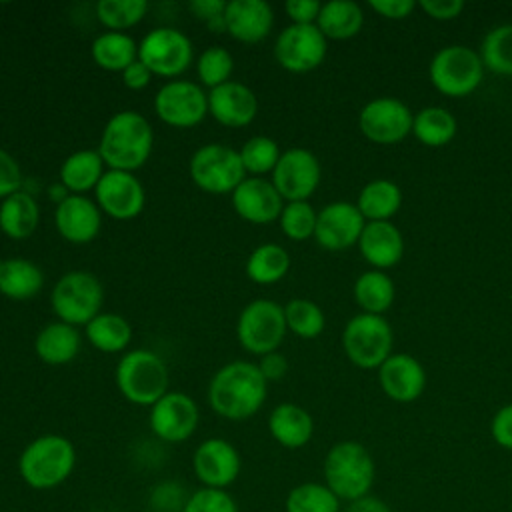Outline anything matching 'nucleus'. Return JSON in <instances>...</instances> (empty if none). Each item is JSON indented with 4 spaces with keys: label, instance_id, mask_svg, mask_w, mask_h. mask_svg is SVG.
<instances>
[{
    "label": "nucleus",
    "instance_id": "nucleus-1",
    "mask_svg": "<svg viewBox=\"0 0 512 512\" xmlns=\"http://www.w3.org/2000/svg\"><path fill=\"white\" fill-rule=\"evenodd\" d=\"M268 394L266 378L258 364L234 360L216 370L208 384L210 408L226 420H248L264 404Z\"/></svg>",
    "mask_w": 512,
    "mask_h": 512
},
{
    "label": "nucleus",
    "instance_id": "nucleus-2",
    "mask_svg": "<svg viewBox=\"0 0 512 512\" xmlns=\"http://www.w3.org/2000/svg\"><path fill=\"white\" fill-rule=\"evenodd\" d=\"M154 132L150 122L134 112H116L104 126L98 154L110 170L134 172L146 164L152 154Z\"/></svg>",
    "mask_w": 512,
    "mask_h": 512
},
{
    "label": "nucleus",
    "instance_id": "nucleus-3",
    "mask_svg": "<svg viewBox=\"0 0 512 512\" xmlns=\"http://www.w3.org/2000/svg\"><path fill=\"white\" fill-rule=\"evenodd\" d=\"M76 468V448L60 434H42L28 442L18 456V474L32 490H54Z\"/></svg>",
    "mask_w": 512,
    "mask_h": 512
},
{
    "label": "nucleus",
    "instance_id": "nucleus-4",
    "mask_svg": "<svg viewBox=\"0 0 512 512\" xmlns=\"http://www.w3.org/2000/svg\"><path fill=\"white\" fill-rule=\"evenodd\" d=\"M324 484L340 498L352 502L370 494L376 466L368 448L356 440H340L324 456Z\"/></svg>",
    "mask_w": 512,
    "mask_h": 512
},
{
    "label": "nucleus",
    "instance_id": "nucleus-5",
    "mask_svg": "<svg viewBox=\"0 0 512 512\" xmlns=\"http://www.w3.org/2000/svg\"><path fill=\"white\" fill-rule=\"evenodd\" d=\"M116 386L136 406H154L168 392V368L164 360L146 348L126 352L116 364Z\"/></svg>",
    "mask_w": 512,
    "mask_h": 512
},
{
    "label": "nucleus",
    "instance_id": "nucleus-6",
    "mask_svg": "<svg viewBox=\"0 0 512 512\" xmlns=\"http://www.w3.org/2000/svg\"><path fill=\"white\" fill-rule=\"evenodd\" d=\"M104 288L100 280L86 270H72L58 278L50 292L52 312L60 322L80 326L100 314Z\"/></svg>",
    "mask_w": 512,
    "mask_h": 512
},
{
    "label": "nucleus",
    "instance_id": "nucleus-7",
    "mask_svg": "<svg viewBox=\"0 0 512 512\" xmlns=\"http://www.w3.org/2000/svg\"><path fill=\"white\" fill-rule=\"evenodd\" d=\"M432 86L446 96L462 98L472 94L484 76V64L480 52L462 44H450L440 48L428 66Z\"/></svg>",
    "mask_w": 512,
    "mask_h": 512
},
{
    "label": "nucleus",
    "instance_id": "nucleus-8",
    "mask_svg": "<svg viewBox=\"0 0 512 512\" xmlns=\"http://www.w3.org/2000/svg\"><path fill=\"white\" fill-rule=\"evenodd\" d=\"M284 306L270 298H256L248 302L236 322V336L240 346L256 356L276 352L286 336Z\"/></svg>",
    "mask_w": 512,
    "mask_h": 512
},
{
    "label": "nucleus",
    "instance_id": "nucleus-9",
    "mask_svg": "<svg viewBox=\"0 0 512 512\" xmlns=\"http://www.w3.org/2000/svg\"><path fill=\"white\" fill-rule=\"evenodd\" d=\"M394 334L384 316L360 312L352 316L342 330V348L348 360L358 368H380L392 354Z\"/></svg>",
    "mask_w": 512,
    "mask_h": 512
},
{
    "label": "nucleus",
    "instance_id": "nucleus-10",
    "mask_svg": "<svg viewBox=\"0 0 512 512\" xmlns=\"http://www.w3.org/2000/svg\"><path fill=\"white\" fill-rule=\"evenodd\" d=\"M192 182L208 194H232L246 178L240 152L218 142L200 146L190 158Z\"/></svg>",
    "mask_w": 512,
    "mask_h": 512
},
{
    "label": "nucleus",
    "instance_id": "nucleus-11",
    "mask_svg": "<svg viewBox=\"0 0 512 512\" xmlns=\"http://www.w3.org/2000/svg\"><path fill=\"white\" fill-rule=\"evenodd\" d=\"M138 60L154 76L176 78L192 64L194 48L190 38L178 28L160 26L138 42Z\"/></svg>",
    "mask_w": 512,
    "mask_h": 512
},
{
    "label": "nucleus",
    "instance_id": "nucleus-12",
    "mask_svg": "<svg viewBox=\"0 0 512 512\" xmlns=\"http://www.w3.org/2000/svg\"><path fill=\"white\" fill-rule=\"evenodd\" d=\"M328 52V40L316 24H290L274 42L276 62L294 74L318 68Z\"/></svg>",
    "mask_w": 512,
    "mask_h": 512
},
{
    "label": "nucleus",
    "instance_id": "nucleus-13",
    "mask_svg": "<svg viewBox=\"0 0 512 512\" xmlns=\"http://www.w3.org/2000/svg\"><path fill=\"white\" fill-rule=\"evenodd\" d=\"M156 116L172 128H194L208 114V94L190 80H170L154 96Z\"/></svg>",
    "mask_w": 512,
    "mask_h": 512
},
{
    "label": "nucleus",
    "instance_id": "nucleus-14",
    "mask_svg": "<svg viewBox=\"0 0 512 512\" xmlns=\"http://www.w3.org/2000/svg\"><path fill=\"white\" fill-rule=\"evenodd\" d=\"M412 110L392 96L366 102L358 114L360 132L374 144H396L412 132Z\"/></svg>",
    "mask_w": 512,
    "mask_h": 512
},
{
    "label": "nucleus",
    "instance_id": "nucleus-15",
    "mask_svg": "<svg viewBox=\"0 0 512 512\" xmlns=\"http://www.w3.org/2000/svg\"><path fill=\"white\" fill-rule=\"evenodd\" d=\"M320 162L306 148H290L280 154L270 182L288 202L308 200L320 184Z\"/></svg>",
    "mask_w": 512,
    "mask_h": 512
},
{
    "label": "nucleus",
    "instance_id": "nucleus-16",
    "mask_svg": "<svg viewBox=\"0 0 512 512\" xmlns=\"http://www.w3.org/2000/svg\"><path fill=\"white\" fill-rule=\"evenodd\" d=\"M242 470L240 452L226 438H206L192 454V472L202 488L226 490Z\"/></svg>",
    "mask_w": 512,
    "mask_h": 512
},
{
    "label": "nucleus",
    "instance_id": "nucleus-17",
    "mask_svg": "<svg viewBox=\"0 0 512 512\" xmlns=\"http://www.w3.org/2000/svg\"><path fill=\"white\" fill-rule=\"evenodd\" d=\"M200 422V410L194 398L184 392H166L154 406H150L148 424L156 438L168 444L188 440Z\"/></svg>",
    "mask_w": 512,
    "mask_h": 512
},
{
    "label": "nucleus",
    "instance_id": "nucleus-18",
    "mask_svg": "<svg viewBox=\"0 0 512 512\" xmlns=\"http://www.w3.org/2000/svg\"><path fill=\"white\" fill-rule=\"evenodd\" d=\"M94 194L98 208L114 220L136 218L146 202L142 182L134 176V172L122 170H106Z\"/></svg>",
    "mask_w": 512,
    "mask_h": 512
},
{
    "label": "nucleus",
    "instance_id": "nucleus-19",
    "mask_svg": "<svg viewBox=\"0 0 512 512\" xmlns=\"http://www.w3.org/2000/svg\"><path fill=\"white\" fill-rule=\"evenodd\" d=\"M364 226L366 220L356 204L336 200L318 212L314 240L326 250H346L358 244Z\"/></svg>",
    "mask_w": 512,
    "mask_h": 512
},
{
    "label": "nucleus",
    "instance_id": "nucleus-20",
    "mask_svg": "<svg viewBox=\"0 0 512 512\" xmlns=\"http://www.w3.org/2000/svg\"><path fill=\"white\" fill-rule=\"evenodd\" d=\"M232 208L250 224H270L280 218L284 198L270 180L262 176H246L232 192Z\"/></svg>",
    "mask_w": 512,
    "mask_h": 512
},
{
    "label": "nucleus",
    "instance_id": "nucleus-21",
    "mask_svg": "<svg viewBox=\"0 0 512 512\" xmlns=\"http://www.w3.org/2000/svg\"><path fill=\"white\" fill-rule=\"evenodd\" d=\"M58 234L72 244L92 242L102 226V210L94 200L82 194H66L54 210Z\"/></svg>",
    "mask_w": 512,
    "mask_h": 512
},
{
    "label": "nucleus",
    "instance_id": "nucleus-22",
    "mask_svg": "<svg viewBox=\"0 0 512 512\" xmlns=\"http://www.w3.org/2000/svg\"><path fill=\"white\" fill-rule=\"evenodd\" d=\"M378 382L382 392L400 404L414 402L426 388V370L410 354H390L378 368Z\"/></svg>",
    "mask_w": 512,
    "mask_h": 512
},
{
    "label": "nucleus",
    "instance_id": "nucleus-23",
    "mask_svg": "<svg viewBox=\"0 0 512 512\" xmlns=\"http://www.w3.org/2000/svg\"><path fill=\"white\" fill-rule=\"evenodd\" d=\"M258 112L256 94L242 82L228 80L208 92V114L226 128L248 126Z\"/></svg>",
    "mask_w": 512,
    "mask_h": 512
},
{
    "label": "nucleus",
    "instance_id": "nucleus-24",
    "mask_svg": "<svg viewBox=\"0 0 512 512\" xmlns=\"http://www.w3.org/2000/svg\"><path fill=\"white\" fill-rule=\"evenodd\" d=\"M226 32L244 44L264 40L274 26L272 6L264 0H232L224 10Z\"/></svg>",
    "mask_w": 512,
    "mask_h": 512
},
{
    "label": "nucleus",
    "instance_id": "nucleus-25",
    "mask_svg": "<svg viewBox=\"0 0 512 512\" xmlns=\"http://www.w3.org/2000/svg\"><path fill=\"white\" fill-rule=\"evenodd\" d=\"M358 250L372 270H386L402 260L404 238L400 228L390 220L366 222L358 240Z\"/></svg>",
    "mask_w": 512,
    "mask_h": 512
},
{
    "label": "nucleus",
    "instance_id": "nucleus-26",
    "mask_svg": "<svg viewBox=\"0 0 512 512\" xmlns=\"http://www.w3.org/2000/svg\"><path fill=\"white\" fill-rule=\"evenodd\" d=\"M270 436L288 450H298L312 440L314 420L310 412L298 404L282 402L268 416Z\"/></svg>",
    "mask_w": 512,
    "mask_h": 512
},
{
    "label": "nucleus",
    "instance_id": "nucleus-27",
    "mask_svg": "<svg viewBox=\"0 0 512 512\" xmlns=\"http://www.w3.org/2000/svg\"><path fill=\"white\" fill-rule=\"evenodd\" d=\"M80 344L82 340L76 326L56 320L46 324L36 334L34 352L42 362L50 366H60L76 358V354L80 352Z\"/></svg>",
    "mask_w": 512,
    "mask_h": 512
},
{
    "label": "nucleus",
    "instance_id": "nucleus-28",
    "mask_svg": "<svg viewBox=\"0 0 512 512\" xmlns=\"http://www.w3.org/2000/svg\"><path fill=\"white\" fill-rule=\"evenodd\" d=\"M40 222V206L36 198L24 190L14 192L0 204V230L12 240H26Z\"/></svg>",
    "mask_w": 512,
    "mask_h": 512
},
{
    "label": "nucleus",
    "instance_id": "nucleus-29",
    "mask_svg": "<svg viewBox=\"0 0 512 512\" xmlns=\"http://www.w3.org/2000/svg\"><path fill=\"white\" fill-rule=\"evenodd\" d=\"M104 160L98 150H76L60 166L62 188L70 194H82L96 190L104 176Z\"/></svg>",
    "mask_w": 512,
    "mask_h": 512
},
{
    "label": "nucleus",
    "instance_id": "nucleus-30",
    "mask_svg": "<svg viewBox=\"0 0 512 512\" xmlns=\"http://www.w3.org/2000/svg\"><path fill=\"white\" fill-rule=\"evenodd\" d=\"M356 206L366 222L390 220L402 206V190L396 182L386 178L370 180L362 186Z\"/></svg>",
    "mask_w": 512,
    "mask_h": 512
},
{
    "label": "nucleus",
    "instance_id": "nucleus-31",
    "mask_svg": "<svg viewBox=\"0 0 512 512\" xmlns=\"http://www.w3.org/2000/svg\"><path fill=\"white\" fill-rule=\"evenodd\" d=\"M44 284L38 264L26 258H8L0 262V294L10 300H30Z\"/></svg>",
    "mask_w": 512,
    "mask_h": 512
},
{
    "label": "nucleus",
    "instance_id": "nucleus-32",
    "mask_svg": "<svg viewBox=\"0 0 512 512\" xmlns=\"http://www.w3.org/2000/svg\"><path fill=\"white\" fill-rule=\"evenodd\" d=\"M316 26L326 40H348L362 30L364 12L352 0H330L322 4Z\"/></svg>",
    "mask_w": 512,
    "mask_h": 512
},
{
    "label": "nucleus",
    "instance_id": "nucleus-33",
    "mask_svg": "<svg viewBox=\"0 0 512 512\" xmlns=\"http://www.w3.org/2000/svg\"><path fill=\"white\" fill-rule=\"evenodd\" d=\"M94 62L108 72H124L138 60V44L126 32H104L92 42Z\"/></svg>",
    "mask_w": 512,
    "mask_h": 512
},
{
    "label": "nucleus",
    "instance_id": "nucleus-34",
    "mask_svg": "<svg viewBox=\"0 0 512 512\" xmlns=\"http://www.w3.org/2000/svg\"><path fill=\"white\" fill-rule=\"evenodd\" d=\"M354 300L366 314L382 316L394 302L396 288L384 270L362 272L354 282Z\"/></svg>",
    "mask_w": 512,
    "mask_h": 512
},
{
    "label": "nucleus",
    "instance_id": "nucleus-35",
    "mask_svg": "<svg viewBox=\"0 0 512 512\" xmlns=\"http://www.w3.org/2000/svg\"><path fill=\"white\" fill-rule=\"evenodd\" d=\"M86 338L100 352H122L132 340V326L120 314L100 312L86 324Z\"/></svg>",
    "mask_w": 512,
    "mask_h": 512
},
{
    "label": "nucleus",
    "instance_id": "nucleus-36",
    "mask_svg": "<svg viewBox=\"0 0 512 512\" xmlns=\"http://www.w3.org/2000/svg\"><path fill=\"white\" fill-rule=\"evenodd\" d=\"M456 118L442 106H426L414 114L412 134L430 148L446 146L456 136Z\"/></svg>",
    "mask_w": 512,
    "mask_h": 512
},
{
    "label": "nucleus",
    "instance_id": "nucleus-37",
    "mask_svg": "<svg viewBox=\"0 0 512 512\" xmlns=\"http://www.w3.org/2000/svg\"><path fill=\"white\" fill-rule=\"evenodd\" d=\"M290 270V254L284 246L266 242L256 246L246 260V276L256 284H274Z\"/></svg>",
    "mask_w": 512,
    "mask_h": 512
},
{
    "label": "nucleus",
    "instance_id": "nucleus-38",
    "mask_svg": "<svg viewBox=\"0 0 512 512\" xmlns=\"http://www.w3.org/2000/svg\"><path fill=\"white\" fill-rule=\"evenodd\" d=\"M286 512H340V498L324 482L296 484L284 500Z\"/></svg>",
    "mask_w": 512,
    "mask_h": 512
},
{
    "label": "nucleus",
    "instance_id": "nucleus-39",
    "mask_svg": "<svg viewBox=\"0 0 512 512\" xmlns=\"http://www.w3.org/2000/svg\"><path fill=\"white\" fill-rule=\"evenodd\" d=\"M480 58L484 68L502 76H512V24H500L486 32L480 46Z\"/></svg>",
    "mask_w": 512,
    "mask_h": 512
},
{
    "label": "nucleus",
    "instance_id": "nucleus-40",
    "mask_svg": "<svg viewBox=\"0 0 512 512\" xmlns=\"http://www.w3.org/2000/svg\"><path fill=\"white\" fill-rule=\"evenodd\" d=\"M284 318L290 332L304 340L318 338L326 326L322 308L308 298H292L284 304Z\"/></svg>",
    "mask_w": 512,
    "mask_h": 512
},
{
    "label": "nucleus",
    "instance_id": "nucleus-41",
    "mask_svg": "<svg viewBox=\"0 0 512 512\" xmlns=\"http://www.w3.org/2000/svg\"><path fill=\"white\" fill-rule=\"evenodd\" d=\"M148 12L146 0H100L96 18L110 32H122L136 26Z\"/></svg>",
    "mask_w": 512,
    "mask_h": 512
},
{
    "label": "nucleus",
    "instance_id": "nucleus-42",
    "mask_svg": "<svg viewBox=\"0 0 512 512\" xmlns=\"http://www.w3.org/2000/svg\"><path fill=\"white\" fill-rule=\"evenodd\" d=\"M238 152H240V160L244 164L246 174H252V176H262L266 172L272 174L282 154L276 140L270 136H252L242 144Z\"/></svg>",
    "mask_w": 512,
    "mask_h": 512
},
{
    "label": "nucleus",
    "instance_id": "nucleus-43",
    "mask_svg": "<svg viewBox=\"0 0 512 512\" xmlns=\"http://www.w3.org/2000/svg\"><path fill=\"white\" fill-rule=\"evenodd\" d=\"M316 218H318V212L312 208V204L308 200H302V202H286L278 222L284 236H288L290 240L302 242L314 236Z\"/></svg>",
    "mask_w": 512,
    "mask_h": 512
},
{
    "label": "nucleus",
    "instance_id": "nucleus-44",
    "mask_svg": "<svg viewBox=\"0 0 512 512\" xmlns=\"http://www.w3.org/2000/svg\"><path fill=\"white\" fill-rule=\"evenodd\" d=\"M232 70H234V58L232 54L222 48V46H210L206 48L198 62H196V72H198V78L204 86H208L210 90L228 82L230 76H232Z\"/></svg>",
    "mask_w": 512,
    "mask_h": 512
},
{
    "label": "nucleus",
    "instance_id": "nucleus-45",
    "mask_svg": "<svg viewBox=\"0 0 512 512\" xmlns=\"http://www.w3.org/2000/svg\"><path fill=\"white\" fill-rule=\"evenodd\" d=\"M180 512H240L234 496L228 490L198 488L194 490Z\"/></svg>",
    "mask_w": 512,
    "mask_h": 512
},
{
    "label": "nucleus",
    "instance_id": "nucleus-46",
    "mask_svg": "<svg viewBox=\"0 0 512 512\" xmlns=\"http://www.w3.org/2000/svg\"><path fill=\"white\" fill-rule=\"evenodd\" d=\"M22 186V170L18 162L0 148V198H8L14 192H20Z\"/></svg>",
    "mask_w": 512,
    "mask_h": 512
},
{
    "label": "nucleus",
    "instance_id": "nucleus-47",
    "mask_svg": "<svg viewBox=\"0 0 512 512\" xmlns=\"http://www.w3.org/2000/svg\"><path fill=\"white\" fill-rule=\"evenodd\" d=\"M190 10L194 12L196 18L204 20L212 30H224V10H226V2L224 0H194L190 2Z\"/></svg>",
    "mask_w": 512,
    "mask_h": 512
},
{
    "label": "nucleus",
    "instance_id": "nucleus-48",
    "mask_svg": "<svg viewBox=\"0 0 512 512\" xmlns=\"http://www.w3.org/2000/svg\"><path fill=\"white\" fill-rule=\"evenodd\" d=\"M490 434L494 442L506 450H512V404L502 406L490 422Z\"/></svg>",
    "mask_w": 512,
    "mask_h": 512
},
{
    "label": "nucleus",
    "instance_id": "nucleus-49",
    "mask_svg": "<svg viewBox=\"0 0 512 512\" xmlns=\"http://www.w3.org/2000/svg\"><path fill=\"white\" fill-rule=\"evenodd\" d=\"M418 6L434 20H454L464 10L462 0H420Z\"/></svg>",
    "mask_w": 512,
    "mask_h": 512
},
{
    "label": "nucleus",
    "instance_id": "nucleus-50",
    "mask_svg": "<svg viewBox=\"0 0 512 512\" xmlns=\"http://www.w3.org/2000/svg\"><path fill=\"white\" fill-rule=\"evenodd\" d=\"M284 8L292 24H316L322 4L316 0H288Z\"/></svg>",
    "mask_w": 512,
    "mask_h": 512
},
{
    "label": "nucleus",
    "instance_id": "nucleus-51",
    "mask_svg": "<svg viewBox=\"0 0 512 512\" xmlns=\"http://www.w3.org/2000/svg\"><path fill=\"white\" fill-rule=\"evenodd\" d=\"M370 8L388 20H404L416 8L414 0H370Z\"/></svg>",
    "mask_w": 512,
    "mask_h": 512
},
{
    "label": "nucleus",
    "instance_id": "nucleus-52",
    "mask_svg": "<svg viewBox=\"0 0 512 512\" xmlns=\"http://www.w3.org/2000/svg\"><path fill=\"white\" fill-rule=\"evenodd\" d=\"M258 368H260L262 376L266 378V382L268 380H280L288 372V360L280 352H270V354L260 356Z\"/></svg>",
    "mask_w": 512,
    "mask_h": 512
},
{
    "label": "nucleus",
    "instance_id": "nucleus-53",
    "mask_svg": "<svg viewBox=\"0 0 512 512\" xmlns=\"http://www.w3.org/2000/svg\"><path fill=\"white\" fill-rule=\"evenodd\" d=\"M152 76H154V74H152L140 60H136V62H132V64L122 72V82H124L130 90H142V88H146V86L150 84Z\"/></svg>",
    "mask_w": 512,
    "mask_h": 512
},
{
    "label": "nucleus",
    "instance_id": "nucleus-54",
    "mask_svg": "<svg viewBox=\"0 0 512 512\" xmlns=\"http://www.w3.org/2000/svg\"><path fill=\"white\" fill-rule=\"evenodd\" d=\"M346 512H392V510L382 498H378L374 494H366L362 498L348 502Z\"/></svg>",
    "mask_w": 512,
    "mask_h": 512
}]
</instances>
